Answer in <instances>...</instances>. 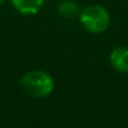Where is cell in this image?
<instances>
[{"instance_id":"6da1fadb","label":"cell","mask_w":128,"mask_h":128,"mask_svg":"<svg viewBox=\"0 0 128 128\" xmlns=\"http://www.w3.org/2000/svg\"><path fill=\"white\" fill-rule=\"evenodd\" d=\"M22 90L33 98H45L54 89V80L44 70H30L20 79Z\"/></svg>"},{"instance_id":"7a4b0ae2","label":"cell","mask_w":128,"mask_h":128,"mask_svg":"<svg viewBox=\"0 0 128 128\" xmlns=\"http://www.w3.org/2000/svg\"><path fill=\"white\" fill-rule=\"evenodd\" d=\"M79 20L83 28L92 34H102L110 25L109 13L98 4H92L79 12Z\"/></svg>"},{"instance_id":"3957f363","label":"cell","mask_w":128,"mask_h":128,"mask_svg":"<svg viewBox=\"0 0 128 128\" xmlns=\"http://www.w3.org/2000/svg\"><path fill=\"white\" fill-rule=\"evenodd\" d=\"M109 63L114 70L128 73V46H118L109 54Z\"/></svg>"},{"instance_id":"277c9868","label":"cell","mask_w":128,"mask_h":128,"mask_svg":"<svg viewBox=\"0 0 128 128\" xmlns=\"http://www.w3.org/2000/svg\"><path fill=\"white\" fill-rule=\"evenodd\" d=\"M15 10L24 15H33L42 10L45 0H10Z\"/></svg>"},{"instance_id":"5b68a950","label":"cell","mask_w":128,"mask_h":128,"mask_svg":"<svg viewBox=\"0 0 128 128\" xmlns=\"http://www.w3.org/2000/svg\"><path fill=\"white\" fill-rule=\"evenodd\" d=\"M58 13L63 18H73L77 14H79V6L73 0H63L56 6Z\"/></svg>"},{"instance_id":"8992f818","label":"cell","mask_w":128,"mask_h":128,"mask_svg":"<svg viewBox=\"0 0 128 128\" xmlns=\"http://www.w3.org/2000/svg\"><path fill=\"white\" fill-rule=\"evenodd\" d=\"M5 2V0H0V4H2V3H4Z\"/></svg>"}]
</instances>
